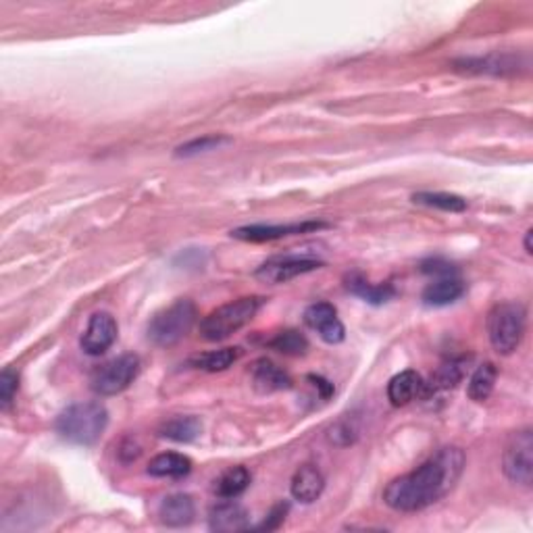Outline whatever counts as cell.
<instances>
[{
	"label": "cell",
	"mask_w": 533,
	"mask_h": 533,
	"mask_svg": "<svg viewBox=\"0 0 533 533\" xmlns=\"http://www.w3.org/2000/svg\"><path fill=\"white\" fill-rule=\"evenodd\" d=\"M467 456L458 446H446L411 473L396 477L383 489V502L398 512H417L438 504L461 480Z\"/></svg>",
	"instance_id": "cell-1"
},
{
	"label": "cell",
	"mask_w": 533,
	"mask_h": 533,
	"mask_svg": "<svg viewBox=\"0 0 533 533\" xmlns=\"http://www.w3.org/2000/svg\"><path fill=\"white\" fill-rule=\"evenodd\" d=\"M109 423V411L101 402H76L54 421V430L65 442L92 446L102 438Z\"/></svg>",
	"instance_id": "cell-2"
},
{
	"label": "cell",
	"mask_w": 533,
	"mask_h": 533,
	"mask_svg": "<svg viewBox=\"0 0 533 533\" xmlns=\"http://www.w3.org/2000/svg\"><path fill=\"white\" fill-rule=\"evenodd\" d=\"M265 305L263 296H242V299L227 302L213 313H209L201 324V336L207 342H221L240 332L242 327L250 324L257 317L260 307Z\"/></svg>",
	"instance_id": "cell-3"
},
{
	"label": "cell",
	"mask_w": 533,
	"mask_h": 533,
	"mask_svg": "<svg viewBox=\"0 0 533 533\" xmlns=\"http://www.w3.org/2000/svg\"><path fill=\"white\" fill-rule=\"evenodd\" d=\"M198 311L190 299H177L159 311L148 324V340L159 348H169L188 336L196 324Z\"/></svg>",
	"instance_id": "cell-4"
},
{
	"label": "cell",
	"mask_w": 533,
	"mask_h": 533,
	"mask_svg": "<svg viewBox=\"0 0 533 533\" xmlns=\"http://www.w3.org/2000/svg\"><path fill=\"white\" fill-rule=\"evenodd\" d=\"M527 313L519 302H502L488 315V336L498 355H512L525 336Z\"/></svg>",
	"instance_id": "cell-5"
},
{
	"label": "cell",
	"mask_w": 533,
	"mask_h": 533,
	"mask_svg": "<svg viewBox=\"0 0 533 533\" xmlns=\"http://www.w3.org/2000/svg\"><path fill=\"white\" fill-rule=\"evenodd\" d=\"M140 373V358L135 355H121L104 363L92 373L90 388L98 396H117L132 386Z\"/></svg>",
	"instance_id": "cell-6"
},
{
	"label": "cell",
	"mask_w": 533,
	"mask_h": 533,
	"mask_svg": "<svg viewBox=\"0 0 533 533\" xmlns=\"http://www.w3.org/2000/svg\"><path fill=\"white\" fill-rule=\"evenodd\" d=\"M502 469L512 483L529 488L533 481V433L529 427L514 431L508 439L504 455H502Z\"/></svg>",
	"instance_id": "cell-7"
},
{
	"label": "cell",
	"mask_w": 533,
	"mask_h": 533,
	"mask_svg": "<svg viewBox=\"0 0 533 533\" xmlns=\"http://www.w3.org/2000/svg\"><path fill=\"white\" fill-rule=\"evenodd\" d=\"M324 260L315 257H300V254H283V257H274L265 260L263 265L257 269V280L265 283H288L296 280V277L311 274L315 269H321Z\"/></svg>",
	"instance_id": "cell-8"
},
{
	"label": "cell",
	"mask_w": 533,
	"mask_h": 533,
	"mask_svg": "<svg viewBox=\"0 0 533 533\" xmlns=\"http://www.w3.org/2000/svg\"><path fill=\"white\" fill-rule=\"evenodd\" d=\"M117 333H119V327H117V321L111 313L101 311L94 313L88 321V327L82 333V350L90 357H101L107 352L111 346L115 344Z\"/></svg>",
	"instance_id": "cell-9"
},
{
	"label": "cell",
	"mask_w": 533,
	"mask_h": 533,
	"mask_svg": "<svg viewBox=\"0 0 533 533\" xmlns=\"http://www.w3.org/2000/svg\"><path fill=\"white\" fill-rule=\"evenodd\" d=\"M325 227V223L319 221H302V223H288V226H246L232 232V238L242 242H274L288 238V235H302L317 232Z\"/></svg>",
	"instance_id": "cell-10"
},
{
	"label": "cell",
	"mask_w": 533,
	"mask_h": 533,
	"mask_svg": "<svg viewBox=\"0 0 533 533\" xmlns=\"http://www.w3.org/2000/svg\"><path fill=\"white\" fill-rule=\"evenodd\" d=\"M305 324L321 336L327 344H340L346 336L342 321L338 319L336 307L330 302H315L305 311Z\"/></svg>",
	"instance_id": "cell-11"
},
{
	"label": "cell",
	"mask_w": 533,
	"mask_h": 533,
	"mask_svg": "<svg viewBox=\"0 0 533 533\" xmlns=\"http://www.w3.org/2000/svg\"><path fill=\"white\" fill-rule=\"evenodd\" d=\"M209 527L213 531L219 533H234L244 531L250 527V519H248L246 508L238 504L235 500H223L219 504H215L209 512Z\"/></svg>",
	"instance_id": "cell-12"
},
{
	"label": "cell",
	"mask_w": 533,
	"mask_h": 533,
	"mask_svg": "<svg viewBox=\"0 0 533 533\" xmlns=\"http://www.w3.org/2000/svg\"><path fill=\"white\" fill-rule=\"evenodd\" d=\"M252 388L258 394H274L292 388V377L269 358H260L252 367Z\"/></svg>",
	"instance_id": "cell-13"
},
{
	"label": "cell",
	"mask_w": 533,
	"mask_h": 533,
	"mask_svg": "<svg viewBox=\"0 0 533 533\" xmlns=\"http://www.w3.org/2000/svg\"><path fill=\"white\" fill-rule=\"evenodd\" d=\"M325 489V477L321 471L315 467V464H302V467L296 471L292 477V483H290V492H292V498L302 502V504H311L324 494Z\"/></svg>",
	"instance_id": "cell-14"
},
{
	"label": "cell",
	"mask_w": 533,
	"mask_h": 533,
	"mask_svg": "<svg viewBox=\"0 0 533 533\" xmlns=\"http://www.w3.org/2000/svg\"><path fill=\"white\" fill-rule=\"evenodd\" d=\"M194 500L188 494H171L160 502L159 517L167 527H185L194 521Z\"/></svg>",
	"instance_id": "cell-15"
},
{
	"label": "cell",
	"mask_w": 533,
	"mask_h": 533,
	"mask_svg": "<svg viewBox=\"0 0 533 533\" xmlns=\"http://www.w3.org/2000/svg\"><path fill=\"white\" fill-rule=\"evenodd\" d=\"M423 392V380L417 371H402V373L394 375L388 383V400L394 406H406L408 402H413L417 396Z\"/></svg>",
	"instance_id": "cell-16"
},
{
	"label": "cell",
	"mask_w": 533,
	"mask_h": 533,
	"mask_svg": "<svg viewBox=\"0 0 533 533\" xmlns=\"http://www.w3.org/2000/svg\"><path fill=\"white\" fill-rule=\"evenodd\" d=\"M464 294V283L456 275L438 277L423 290V302L427 307H448Z\"/></svg>",
	"instance_id": "cell-17"
},
{
	"label": "cell",
	"mask_w": 533,
	"mask_h": 533,
	"mask_svg": "<svg viewBox=\"0 0 533 533\" xmlns=\"http://www.w3.org/2000/svg\"><path fill=\"white\" fill-rule=\"evenodd\" d=\"M146 471L148 475L160 477V480H182V477L190 475L192 461L179 452H163L148 463Z\"/></svg>",
	"instance_id": "cell-18"
},
{
	"label": "cell",
	"mask_w": 533,
	"mask_h": 533,
	"mask_svg": "<svg viewBox=\"0 0 533 533\" xmlns=\"http://www.w3.org/2000/svg\"><path fill=\"white\" fill-rule=\"evenodd\" d=\"M346 288H348L350 294H355L361 300L375 307L386 305L388 300H392L396 296V290L392 283H371L358 274H352L346 277Z\"/></svg>",
	"instance_id": "cell-19"
},
{
	"label": "cell",
	"mask_w": 533,
	"mask_h": 533,
	"mask_svg": "<svg viewBox=\"0 0 533 533\" xmlns=\"http://www.w3.org/2000/svg\"><path fill=\"white\" fill-rule=\"evenodd\" d=\"M456 70L469 73H492V76H504V73H514L519 70L517 59L508 54H489V57L480 59H463L456 63Z\"/></svg>",
	"instance_id": "cell-20"
},
{
	"label": "cell",
	"mask_w": 533,
	"mask_h": 533,
	"mask_svg": "<svg viewBox=\"0 0 533 533\" xmlns=\"http://www.w3.org/2000/svg\"><path fill=\"white\" fill-rule=\"evenodd\" d=\"M202 431V423L198 417H173L167 419L163 425L159 427V436L165 439H171V442H179V444H190L201 436Z\"/></svg>",
	"instance_id": "cell-21"
},
{
	"label": "cell",
	"mask_w": 533,
	"mask_h": 533,
	"mask_svg": "<svg viewBox=\"0 0 533 533\" xmlns=\"http://www.w3.org/2000/svg\"><path fill=\"white\" fill-rule=\"evenodd\" d=\"M464 377V361L463 358H455V361L442 365L436 371V375L431 377L430 383H423V392L421 396H431L439 392H448L455 390Z\"/></svg>",
	"instance_id": "cell-22"
},
{
	"label": "cell",
	"mask_w": 533,
	"mask_h": 533,
	"mask_svg": "<svg viewBox=\"0 0 533 533\" xmlns=\"http://www.w3.org/2000/svg\"><path fill=\"white\" fill-rule=\"evenodd\" d=\"M252 475L246 467H232L215 481V494L221 500H235L250 486Z\"/></svg>",
	"instance_id": "cell-23"
},
{
	"label": "cell",
	"mask_w": 533,
	"mask_h": 533,
	"mask_svg": "<svg viewBox=\"0 0 533 533\" xmlns=\"http://www.w3.org/2000/svg\"><path fill=\"white\" fill-rule=\"evenodd\" d=\"M496 377H498V369L492 363H483L475 369V373L471 375L467 394L473 402H486L494 392Z\"/></svg>",
	"instance_id": "cell-24"
},
{
	"label": "cell",
	"mask_w": 533,
	"mask_h": 533,
	"mask_svg": "<svg viewBox=\"0 0 533 533\" xmlns=\"http://www.w3.org/2000/svg\"><path fill=\"white\" fill-rule=\"evenodd\" d=\"M242 357L240 348H221L213 352H204V355L192 358V367L207 371V373H219L232 367V365Z\"/></svg>",
	"instance_id": "cell-25"
},
{
	"label": "cell",
	"mask_w": 533,
	"mask_h": 533,
	"mask_svg": "<svg viewBox=\"0 0 533 533\" xmlns=\"http://www.w3.org/2000/svg\"><path fill=\"white\" fill-rule=\"evenodd\" d=\"M413 202L446 210V213H463V210H467V201L463 196L448 194V192H419V194L413 196Z\"/></svg>",
	"instance_id": "cell-26"
},
{
	"label": "cell",
	"mask_w": 533,
	"mask_h": 533,
	"mask_svg": "<svg viewBox=\"0 0 533 533\" xmlns=\"http://www.w3.org/2000/svg\"><path fill=\"white\" fill-rule=\"evenodd\" d=\"M269 346L282 355L288 357H300L308 350V340L302 336L300 332L296 330H288V332H280L277 336L271 340Z\"/></svg>",
	"instance_id": "cell-27"
},
{
	"label": "cell",
	"mask_w": 533,
	"mask_h": 533,
	"mask_svg": "<svg viewBox=\"0 0 533 533\" xmlns=\"http://www.w3.org/2000/svg\"><path fill=\"white\" fill-rule=\"evenodd\" d=\"M229 138L226 135H202V138H196V140H190L185 142V144L177 146L176 151V157H196V154H202V152H210V151H219L221 146L229 144Z\"/></svg>",
	"instance_id": "cell-28"
},
{
	"label": "cell",
	"mask_w": 533,
	"mask_h": 533,
	"mask_svg": "<svg viewBox=\"0 0 533 533\" xmlns=\"http://www.w3.org/2000/svg\"><path fill=\"white\" fill-rule=\"evenodd\" d=\"M17 390H20V373L15 369L7 367L0 373V408L7 411L13 405Z\"/></svg>",
	"instance_id": "cell-29"
},
{
	"label": "cell",
	"mask_w": 533,
	"mask_h": 533,
	"mask_svg": "<svg viewBox=\"0 0 533 533\" xmlns=\"http://www.w3.org/2000/svg\"><path fill=\"white\" fill-rule=\"evenodd\" d=\"M421 271L427 275H436V277H448V275H456V266L448 263L444 258H430L421 265Z\"/></svg>",
	"instance_id": "cell-30"
},
{
	"label": "cell",
	"mask_w": 533,
	"mask_h": 533,
	"mask_svg": "<svg viewBox=\"0 0 533 533\" xmlns=\"http://www.w3.org/2000/svg\"><path fill=\"white\" fill-rule=\"evenodd\" d=\"M290 511V504L288 502H280V504H275L274 508H271V512L266 514V519L263 521V523L258 525V529H266V531H274L280 527L283 521H286V514Z\"/></svg>",
	"instance_id": "cell-31"
},
{
	"label": "cell",
	"mask_w": 533,
	"mask_h": 533,
	"mask_svg": "<svg viewBox=\"0 0 533 533\" xmlns=\"http://www.w3.org/2000/svg\"><path fill=\"white\" fill-rule=\"evenodd\" d=\"M308 380L313 381V386L321 394V398H330V396L333 394V383L327 381L325 377H321V375H308Z\"/></svg>",
	"instance_id": "cell-32"
},
{
	"label": "cell",
	"mask_w": 533,
	"mask_h": 533,
	"mask_svg": "<svg viewBox=\"0 0 533 533\" xmlns=\"http://www.w3.org/2000/svg\"><path fill=\"white\" fill-rule=\"evenodd\" d=\"M531 234H533L531 229H527V232H525V242H523V244H525V252H527V254H531V252H533V250H531Z\"/></svg>",
	"instance_id": "cell-33"
}]
</instances>
